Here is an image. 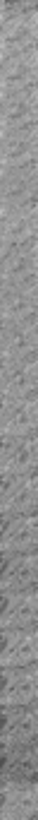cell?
<instances>
[{
    "instance_id": "obj_7",
    "label": "cell",
    "mask_w": 38,
    "mask_h": 820,
    "mask_svg": "<svg viewBox=\"0 0 38 820\" xmlns=\"http://www.w3.org/2000/svg\"><path fill=\"white\" fill-rule=\"evenodd\" d=\"M36 510V474H31L27 481L17 486L15 491L3 498V522L24 518V515H34Z\"/></svg>"
},
{
    "instance_id": "obj_5",
    "label": "cell",
    "mask_w": 38,
    "mask_h": 820,
    "mask_svg": "<svg viewBox=\"0 0 38 820\" xmlns=\"http://www.w3.org/2000/svg\"><path fill=\"white\" fill-rule=\"evenodd\" d=\"M36 551V518L24 515L5 525L3 532V561L8 563L15 556L34 554Z\"/></svg>"
},
{
    "instance_id": "obj_2",
    "label": "cell",
    "mask_w": 38,
    "mask_h": 820,
    "mask_svg": "<svg viewBox=\"0 0 38 820\" xmlns=\"http://www.w3.org/2000/svg\"><path fill=\"white\" fill-rule=\"evenodd\" d=\"M5 727H3V746L5 753H17L24 748L34 746L36 739V710H3Z\"/></svg>"
},
{
    "instance_id": "obj_3",
    "label": "cell",
    "mask_w": 38,
    "mask_h": 820,
    "mask_svg": "<svg viewBox=\"0 0 38 820\" xmlns=\"http://www.w3.org/2000/svg\"><path fill=\"white\" fill-rule=\"evenodd\" d=\"M36 556L34 554H24L15 556L12 561L5 563V573H3V602L5 599L19 597V594H29L36 592Z\"/></svg>"
},
{
    "instance_id": "obj_6",
    "label": "cell",
    "mask_w": 38,
    "mask_h": 820,
    "mask_svg": "<svg viewBox=\"0 0 38 820\" xmlns=\"http://www.w3.org/2000/svg\"><path fill=\"white\" fill-rule=\"evenodd\" d=\"M31 667H36V633L19 635V638H12L10 643H5L3 676Z\"/></svg>"
},
{
    "instance_id": "obj_4",
    "label": "cell",
    "mask_w": 38,
    "mask_h": 820,
    "mask_svg": "<svg viewBox=\"0 0 38 820\" xmlns=\"http://www.w3.org/2000/svg\"><path fill=\"white\" fill-rule=\"evenodd\" d=\"M3 710H36V667L3 676Z\"/></svg>"
},
{
    "instance_id": "obj_1",
    "label": "cell",
    "mask_w": 38,
    "mask_h": 820,
    "mask_svg": "<svg viewBox=\"0 0 38 820\" xmlns=\"http://www.w3.org/2000/svg\"><path fill=\"white\" fill-rule=\"evenodd\" d=\"M36 633V592L5 599L3 645L19 635Z\"/></svg>"
},
{
    "instance_id": "obj_8",
    "label": "cell",
    "mask_w": 38,
    "mask_h": 820,
    "mask_svg": "<svg viewBox=\"0 0 38 820\" xmlns=\"http://www.w3.org/2000/svg\"><path fill=\"white\" fill-rule=\"evenodd\" d=\"M36 787H5L3 789V816L5 820H27L34 816Z\"/></svg>"
}]
</instances>
